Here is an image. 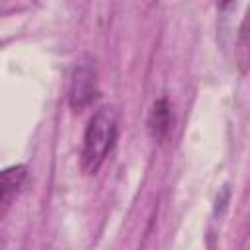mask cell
<instances>
[{"instance_id":"cell-1","label":"cell","mask_w":250,"mask_h":250,"mask_svg":"<svg viewBox=\"0 0 250 250\" xmlns=\"http://www.w3.org/2000/svg\"><path fill=\"white\" fill-rule=\"evenodd\" d=\"M119 131V115L117 109L111 105L100 107L88 121L84 131L82 154H80V168L84 174H96L102 164L105 162L107 154L111 152Z\"/></svg>"},{"instance_id":"cell-2","label":"cell","mask_w":250,"mask_h":250,"mask_svg":"<svg viewBox=\"0 0 250 250\" xmlns=\"http://www.w3.org/2000/svg\"><path fill=\"white\" fill-rule=\"evenodd\" d=\"M94 98H96V68L92 62H80L72 72L68 102L74 109H82Z\"/></svg>"},{"instance_id":"cell-3","label":"cell","mask_w":250,"mask_h":250,"mask_svg":"<svg viewBox=\"0 0 250 250\" xmlns=\"http://www.w3.org/2000/svg\"><path fill=\"white\" fill-rule=\"evenodd\" d=\"M25 178H27V168L23 164H16L0 172V221L8 215L14 201L18 199Z\"/></svg>"},{"instance_id":"cell-4","label":"cell","mask_w":250,"mask_h":250,"mask_svg":"<svg viewBox=\"0 0 250 250\" xmlns=\"http://www.w3.org/2000/svg\"><path fill=\"white\" fill-rule=\"evenodd\" d=\"M172 129V109L166 98H160L154 102L150 115H148V131L152 135V139L162 141L166 139V135Z\"/></svg>"},{"instance_id":"cell-5","label":"cell","mask_w":250,"mask_h":250,"mask_svg":"<svg viewBox=\"0 0 250 250\" xmlns=\"http://www.w3.org/2000/svg\"><path fill=\"white\" fill-rule=\"evenodd\" d=\"M230 2H232V0H217V4H219L221 8H225V6H229Z\"/></svg>"}]
</instances>
